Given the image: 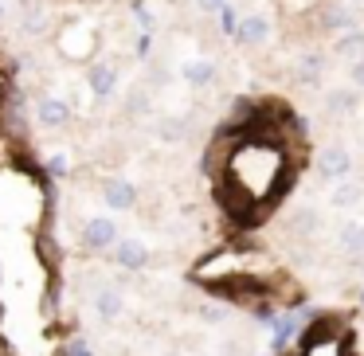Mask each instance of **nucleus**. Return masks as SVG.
Segmentation results:
<instances>
[{
  "instance_id": "f257e3e1",
  "label": "nucleus",
  "mask_w": 364,
  "mask_h": 356,
  "mask_svg": "<svg viewBox=\"0 0 364 356\" xmlns=\"http://www.w3.org/2000/svg\"><path fill=\"white\" fill-rule=\"evenodd\" d=\"M114 243H118V223L110 215H90L82 223V247L87 251H110Z\"/></svg>"
},
{
  "instance_id": "f03ea898",
  "label": "nucleus",
  "mask_w": 364,
  "mask_h": 356,
  "mask_svg": "<svg viewBox=\"0 0 364 356\" xmlns=\"http://www.w3.org/2000/svg\"><path fill=\"white\" fill-rule=\"evenodd\" d=\"M71 102L59 95H43L40 102H36V122H40L43 129H67L71 126Z\"/></svg>"
},
{
  "instance_id": "7ed1b4c3",
  "label": "nucleus",
  "mask_w": 364,
  "mask_h": 356,
  "mask_svg": "<svg viewBox=\"0 0 364 356\" xmlns=\"http://www.w3.org/2000/svg\"><path fill=\"white\" fill-rule=\"evenodd\" d=\"M231 40H235L239 48H259V43L270 40V20L262 16V12H247V16H239Z\"/></svg>"
},
{
  "instance_id": "20e7f679",
  "label": "nucleus",
  "mask_w": 364,
  "mask_h": 356,
  "mask_svg": "<svg viewBox=\"0 0 364 356\" xmlns=\"http://www.w3.org/2000/svg\"><path fill=\"white\" fill-rule=\"evenodd\" d=\"M325 63H329L325 51H301L298 63H294V82L298 87H317L325 79Z\"/></svg>"
},
{
  "instance_id": "39448f33",
  "label": "nucleus",
  "mask_w": 364,
  "mask_h": 356,
  "mask_svg": "<svg viewBox=\"0 0 364 356\" xmlns=\"http://www.w3.org/2000/svg\"><path fill=\"white\" fill-rule=\"evenodd\" d=\"M110 251H114L110 254L114 266H122V270H145V262H149V247L141 239H118Z\"/></svg>"
},
{
  "instance_id": "423d86ee",
  "label": "nucleus",
  "mask_w": 364,
  "mask_h": 356,
  "mask_svg": "<svg viewBox=\"0 0 364 356\" xmlns=\"http://www.w3.org/2000/svg\"><path fill=\"white\" fill-rule=\"evenodd\" d=\"M87 87H90V95H95L98 102L114 98V90H118V67L114 63H90L87 67Z\"/></svg>"
},
{
  "instance_id": "0eeeda50",
  "label": "nucleus",
  "mask_w": 364,
  "mask_h": 356,
  "mask_svg": "<svg viewBox=\"0 0 364 356\" xmlns=\"http://www.w3.org/2000/svg\"><path fill=\"white\" fill-rule=\"evenodd\" d=\"M317 28L341 36V32H348V28H356V16L345 4H337V0H321V20H317Z\"/></svg>"
},
{
  "instance_id": "6e6552de",
  "label": "nucleus",
  "mask_w": 364,
  "mask_h": 356,
  "mask_svg": "<svg viewBox=\"0 0 364 356\" xmlns=\"http://www.w3.org/2000/svg\"><path fill=\"white\" fill-rule=\"evenodd\" d=\"M102 200L114 207V212H134L137 207V188L129 180H122V176H114V180L102 184Z\"/></svg>"
},
{
  "instance_id": "1a4fd4ad",
  "label": "nucleus",
  "mask_w": 364,
  "mask_h": 356,
  "mask_svg": "<svg viewBox=\"0 0 364 356\" xmlns=\"http://www.w3.org/2000/svg\"><path fill=\"white\" fill-rule=\"evenodd\" d=\"M348 168H353V157H348V149L333 145V149L321 153V165H317V173H321L325 180H341V176H348Z\"/></svg>"
},
{
  "instance_id": "9d476101",
  "label": "nucleus",
  "mask_w": 364,
  "mask_h": 356,
  "mask_svg": "<svg viewBox=\"0 0 364 356\" xmlns=\"http://www.w3.org/2000/svg\"><path fill=\"white\" fill-rule=\"evenodd\" d=\"M181 79L188 82V87L204 90V87H212V82H215V63H212V59H188V63L181 67Z\"/></svg>"
},
{
  "instance_id": "9b49d317",
  "label": "nucleus",
  "mask_w": 364,
  "mask_h": 356,
  "mask_svg": "<svg viewBox=\"0 0 364 356\" xmlns=\"http://www.w3.org/2000/svg\"><path fill=\"white\" fill-rule=\"evenodd\" d=\"M364 55V32L360 28H348V32H341L337 40H333V59H345V63H353V59Z\"/></svg>"
},
{
  "instance_id": "f8f14e48",
  "label": "nucleus",
  "mask_w": 364,
  "mask_h": 356,
  "mask_svg": "<svg viewBox=\"0 0 364 356\" xmlns=\"http://www.w3.org/2000/svg\"><path fill=\"white\" fill-rule=\"evenodd\" d=\"M356 106H360V95H356L353 87H337L325 95V110L333 114V118H345V114H353Z\"/></svg>"
},
{
  "instance_id": "ddd939ff",
  "label": "nucleus",
  "mask_w": 364,
  "mask_h": 356,
  "mask_svg": "<svg viewBox=\"0 0 364 356\" xmlns=\"http://www.w3.org/2000/svg\"><path fill=\"white\" fill-rule=\"evenodd\" d=\"M317 227H321V215H317V207H298V212L290 215V231L294 235H301V239H314L317 235Z\"/></svg>"
},
{
  "instance_id": "4468645a",
  "label": "nucleus",
  "mask_w": 364,
  "mask_h": 356,
  "mask_svg": "<svg viewBox=\"0 0 364 356\" xmlns=\"http://www.w3.org/2000/svg\"><path fill=\"white\" fill-rule=\"evenodd\" d=\"M95 309H98V317H102V321H118L122 309H126V301H122V293L114 290V286H106V290H98Z\"/></svg>"
},
{
  "instance_id": "2eb2a0df",
  "label": "nucleus",
  "mask_w": 364,
  "mask_h": 356,
  "mask_svg": "<svg viewBox=\"0 0 364 356\" xmlns=\"http://www.w3.org/2000/svg\"><path fill=\"white\" fill-rule=\"evenodd\" d=\"M341 251L348 259H360L364 254V223H341Z\"/></svg>"
},
{
  "instance_id": "dca6fc26",
  "label": "nucleus",
  "mask_w": 364,
  "mask_h": 356,
  "mask_svg": "<svg viewBox=\"0 0 364 356\" xmlns=\"http://www.w3.org/2000/svg\"><path fill=\"white\" fill-rule=\"evenodd\" d=\"M360 192H364L360 184H337V188L329 192V200H333L337 207H353L356 200H360Z\"/></svg>"
},
{
  "instance_id": "f3484780",
  "label": "nucleus",
  "mask_w": 364,
  "mask_h": 356,
  "mask_svg": "<svg viewBox=\"0 0 364 356\" xmlns=\"http://www.w3.org/2000/svg\"><path fill=\"white\" fill-rule=\"evenodd\" d=\"M55 356H95V352H90L87 340L75 337V340H67V345H59V348H55Z\"/></svg>"
},
{
  "instance_id": "a211bd4d",
  "label": "nucleus",
  "mask_w": 364,
  "mask_h": 356,
  "mask_svg": "<svg viewBox=\"0 0 364 356\" xmlns=\"http://www.w3.org/2000/svg\"><path fill=\"white\" fill-rule=\"evenodd\" d=\"M161 137H165V141H181V137H184V122L181 118H165V122H161Z\"/></svg>"
},
{
  "instance_id": "6ab92c4d",
  "label": "nucleus",
  "mask_w": 364,
  "mask_h": 356,
  "mask_svg": "<svg viewBox=\"0 0 364 356\" xmlns=\"http://www.w3.org/2000/svg\"><path fill=\"white\" fill-rule=\"evenodd\" d=\"M348 79H353V87H356V90H364V55L348 63Z\"/></svg>"
},
{
  "instance_id": "aec40b11",
  "label": "nucleus",
  "mask_w": 364,
  "mask_h": 356,
  "mask_svg": "<svg viewBox=\"0 0 364 356\" xmlns=\"http://www.w3.org/2000/svg\"><path fill=\"white\" fill-rule=\"evenodd\" d=\"M200 317H204L208 325H220V321H223V309H215V306H204V309H200Z\"/></svg>"
},
{
  "instance_id": "412c9836",
  "label": "nucleus",
  "mask_w": 364,
  "mask_h": 356,
  "mask_svg": "<svg viewBox=\"0 0 364 356\" xmlns=\"http://www.w3.org/2000/svg\"><path fill=\"white\" fill-rule=\"evenodd\" d=\"M48 173H51V176H63V173H67V157H51Z\"/></svg>"
},
{
  "instance_id": "4be33fe9",
  "label": "nucleus",
  "mask_w": 364,
  "mask_h": 356,
  "mask_svg": "<svg viewBox=\"0 0 364 356\" xmlns=\"http://www.w3.org/2000/svg\"><path fill=\"white\" fill-rule=\"evenodd\" d=\"M0 16H4V0H0Z\"/></svg>"
}]
</instances>
